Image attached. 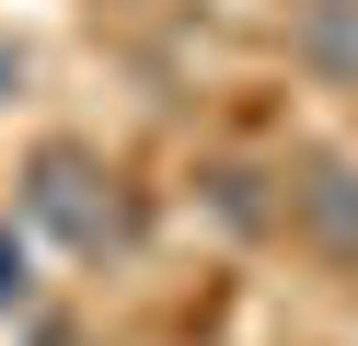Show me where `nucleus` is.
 <instances>
[{
  "label": "nucleus",
  "instance_id": "obj_1",
  "mask_svg": "<svg viewBox=\"0 0 358 346\" xmlns=\"http://www.w3.org/2000/svg\"><path fill=\"white\" fill-rule=\"evenodd\" d=\"M24 208L58 231V243H81V254H104V243H127V208H116V173H104L93 150H35V185H24Z\"/></svg>",
  "mask_w": 358,
  "mask_h": 346
},
{
  "label": "nucleus",
  "instance_id": "obj_2",
  "mask_svg": "<svg viewBox=\"0 0 358 346\" xmlns=\"http://www.w3.org/2000/svg\"><path fill=\"white\" fill-rule=\"evenodd\" d=\"M301 219H312V243L358 254V161H312V185H301Z\"/></svg>",
  "mask_w": 358,
  "mask_h": 346
},
{
  "label": "nucleus",
  "instance_id": "obj_3",
  "mask_svg": "<svg viewBox=\"0 0 358 346\" xmlns=\"http://www.w3.org/2000/svg\"><path fill=\"white\" fill-rule=\"evenodd\" d=\"M301 58L324 81H358V0H312L301 12Z\"/></svg>",
  "mask_w": 358,
  "mask_h": 346
},
{
  "label": "nucleus",
  "instance_id": "obj_4",
  "mask_svg": "<svg viewBox=\"0 0 358 346\" xmlns=\"http://www.w3.org/2000/svg\"><path fill=\"white\" fill-rule=\"evenodd\" d=\"M12 289H24V243H0V300H12Z\"/></svg>",
  "mask_w": 358,
  "mask_h": 346
}]
</instances>
